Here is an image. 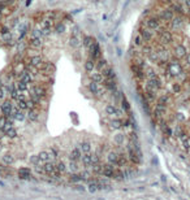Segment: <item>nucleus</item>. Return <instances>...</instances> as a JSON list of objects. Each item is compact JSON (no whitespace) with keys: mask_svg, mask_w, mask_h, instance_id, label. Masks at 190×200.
Returning a JSON list of instances; mask_svg holds the SVG:
<instances>
[{"mask_svg":"<svg viewBox=\"0 0 190 200\" xmlns=\"http://www.w3.org/2000/svg\"><path fill=\"white\" fill-rule=\"evenodd\" d=\"M1 150H3V143H1V140H0V152H1Z\"/></svg>","mask_w":190,"mask_h":200,"instance_id":"obj_53","label":"nucleus"},{"mask_svg":"<svg viewBox=\"0 0 190 200\" xmlns=\"http://www.w3.org/2000/svg\"><path fill=\"white\" fill-rule=\"evenodd\" d=\"M4 136H7V135H5V131H4L3 129H0V140H1V139L4 138Z\"/></svg>","mask_w":190,"mask_h":200,"instance_id":"obj_51","label":"nucleus"},{"mask_svg":"<svg viewBox=\"0 0 190 200\" xmlns=\"http://www.w3.org/2000/svg\"><path fill=\"white\" fill-rule=\"evenodd\" d=\"M30 4H31V0H26V7H29Z\"/></svg>","mask_w":190,"mask_h":200,"instance_id":"obj_52","label":"nucleus"},{"mask_svg":"<svg viewBox=\"0 0 190 200\" xmlns=\"http://www.w3.org/2000/svg\"><path fill=\"white\" fill-rule=\"evenodd\" d=\"M1 1H4V0H0V3H1Z\"/></svg>","mask_w":190,"mask_h":200,"instance_id":"obj_54","label":"nucleus"},{"mask_svg":"<svg viewBox=\"0 0 190 200\" xmlns=\"http://www.w3.org/2000/svg\"><path fill=\"white\" fill-rule=\"evenodd\" d=\"M125 139H126V136H125L124 133H117V134L113 136V142L119 145V147L124 145V143H125Z\"/></svg>","mask_w":190,"mask_h":200,"instance_id":"obj_18","label":"nucleus"},{"mask_svg":"<svg viewBox=\"0 0 190 200\" xmlns=\"http://www.w3.org/2000/svg\"><path fill=\"white\" fill-rule=\"evenodd\" d=\"M95 65H96V62L94 61V60L89 59V60H87V61L85 62V72L87 73V74L93 73V72L95 70Z\"/></svg>","mask_w":190,"mask_h":200,"instance_id":"obj_22","label":"nucleus"},{"mask_svg":"<svg viewBox=\"0 0 190 200\" xmlns=\"http://www.w3.org/2000/svg\"><path fill=\"white\" fill-rule=\"evenodd\" d=\"M0 34H1V35L9 34V27H8V26H0Z\"/></svg>","mask_w":190,"mask_h":200,"instance_id":"obj_47","label":"nucleus"},{"mask_svg":"<svg viewBox=\"0 0 190 200\" xmlns=\"http://www.w3.org/2000/svg\"><path fill=\"white\" fill-rule=\"evenodd\" d=\"M29 162L31 164V165H34V166H38V165H41V159H39V156L38 155H33V156H30L29 157Z\"/></svg>","mask_w":190,"mask_h":200,"instance_id":"obj_34","label":"nucleus"},{"mask_svg":"<svg viewBox=\"0 0 190 200\" xmlns=\"http://www.w3.org/2000/svg\"><path fill=\"white\" fill-rule=\"evenodd\" d=\"M16 105L22 111H29V105H28V99H20L16 101Z\"/></svg>","mask_w":190,"mask_h":200,"instance_id":"obj_29","label":"nucleus"},{"mask_svg":"<svg viewBox=\"0 0 190 200\" xmlns=\"http://www.w3.org/2000/svg\"><path fill=\"white\" fill-rule=\"evenodd\" d=\"M81 161L85 166H91L93 165V155L91 153H83L81 157Z\"/></svg>","mask_w":190,"mask_h":200,"instance_id":"obj_24","label":"nucleus"},{"mask_svg":"<svg viewBox=\"0 0 190 200\" xmlns=\"http://www.w3.org/2000/svg\"><path fill=\"white\" fill-rule=\"evenodd\" d=\"M41 27V30H42V34H43V36H46V35H50L51 34V31H52L53 29H50V27H42V26H39Z\"/></svg>","mask_w":190,"mask_h":200,"instance_id":"obj_43","label":"nucleus"},{"mask_svg":"<svg viewBox=\"0 0 190 200\" xmlns=\"http://www.w3.org/2000/svg\"><path fill=\"white\" fill-rule=\"evenodd\" d=\"M119 152H116V151H111V152H108L107 155V161L110 164H113V165H117V162H119Z\"/></svg>","mask_w":190,"mask_h":200,"instance_id":"obj_15","label":"nucleus"},{"mask_svg":"<svg viewBox=\"0 0 190 200\" xmlns=\"http://www.w3.org/2000/svg\"><path fill=\"white\" fill-rule=\"evenodd\" d=\"M50 152H51V155H52V157H53V159H56V157H59L60 151H59V148H57V147H51V148H50Z\"/></svg>","mask_w":190,"mask_h":200,"instance_id":"obj_42","label":"nucleus"},{"mask_svg":"<svg viewBox=\"0 0 190 200\" xmlns=\"http://www.w3.org/2000/svg\"><path fill=\"white\" fill-rule=\"evenodd\" d=\"M1 160H3V162H4L5 165H12V164L14 162V157L12 156V153H9V152L3 155Z\"/></svg>","mask_w":190,"mask_h":200,"instance_id":"obj_28","label":"nucleus"},{"mask_svg":"<svg viewBox=\"0 0 190 200\" xmlns=\"http://www.w3.org/2000/svg\"><path fill=\"white\" fill-rule=\"evenodd\" d=\"M69 181L70 182H73V183H78L80 181H82L81 179V175H80V173H72L70 174V177H69Z\"/></svg>","mask_w":190,"mask_h":200,"instance_id":"obj_38","label":"nucleus"},{"mask_svg":"<svg viewBox=\"0 0 190 200\" xmlns=\"http://www.w3.org/2000/svg\"><path fill=\"white\" fill-rule=\"evenodd\" d=\"M39 159H41L42 162H47V161H51V160L53 159L52 155H51L50 151H41V152L38 153Z\"/></svg>","mask_w":190,"mask_h":200,"instance_id":"obj_16","label":"nucleus"},{"mask_svg":"<svg viewBox=\"0 0 190 200\" xmlns=\"http://www.w3.org/2000/svg\"><path fill=\"white\" fill-rule=\"evenodd\" d=\"M115 173H116V168H115L113 164L107 162V164H104L103 168H102V174H103L105 178H113Z\"/></svg>","mask_w":190,"mask_h":200,"instance_id":"obj_3","label":"nucleus"},{"mask_svg":"<svg viewBox=\"0 0 190 200\" xmlns=\"http://www.w3.org/2000/svg\"><path fill=\"white\" fill-rule=\"evenodd\" d=\"M4 96H5V90L3 86H0V100L4 99Z\"/></svg>","mask_w":190,"mask_h":200,"instance_id":"obj_49","label":"nucleus"},{"mask_svg":"<svg viewBox=\"0 0 190 200\" xmlns=\"http://www.w3.org/2000/svg\"><path fill=\"white\" fill-rule=\"evenodd\" d=\"M103 86L107 89V91H110L111 94L117 91V83H116V79H113V78H104Z\"/></svg>","mask_w":190,"mask_h":200,"instance_id":"obj_8","label":"nucleus"},{"mask_svg":"<svg viewBox=\"0 0 190 200\" xmlns=\"http://www.w3.org/2000/svg\"><path fill=\"white\" fill-rule=\"evenodd\" d=\"M39 70H41V73H47V74H51V72H53V65H51L50 62L44 61L41 66H39Z\"/></svg>","mask_w":190,"mask_h":200,"instance_id":"obj_23","label":"nucleus"},{"mask_svg":"<svg viewBox=\"0 0 190 200\" xmlns=\"http://www.w3.org/2000/svg\"><path fill=\"white\" fill-rule=\"evenodd\" d=\"M38 51L39 50H37V48H30V50H28V56H37V55H39Z\"/></svg>","mask_w":190,"mask_h":200,"instance_id":"obj_44","label":"nucleus"},{"mask_svg":"<svg viewBox=\"0 0 190 200\" xmlns=\"http://www.w3.org/2000/svg\"><path fill=\"white\" fill-rule=\"evenodd\" d=\"M89 59H91V60H94V61H98L99 59L102 57V50H100V45H99V43L98 42H94L93 43V45L89 48Z\"/></svg>","mask_w":190,"mask_h":200,"instance_id":"obj_1","label":"nucleus"},{"mask_svg":"<svg viewBox=\"0 0 190 200\" xmlns=\"http://www.w3.org/2000/svg\"><path fill=\"white\" fill-rule=\"evenodd\" d=\"M95 42V39L93 38V36H90V35H85L82 38V45H83V48H86V50H89L90 47L93 45V43Z\"/></svg>","mask_w":190,"mask_h":200,"instance_id":"obj_20","label":"nucleus"},{"mask_svg":"<svg viewBox=\"0 0 190 200\" xmlns=\"http://www.w3.org/2000/svg\"><path fill=\"white\" fill-rule=\"evenodd\" d=\"M13 84H14V87L20 91V92H28V91H29V87H28L29 84L25 83V82H22V81H20V79H16L13 82Z\"/></svg>","mask_w":190,"mask_h":200,"instance_id":"obj_14","label":"nucleus"},{"mask_svg":"<svg viewBox=\"0 0 190 200\" xmlns=\"http://www.w3.org/2000/svg\"><path fill=\"white\" fill-rule=\"evenodd\" d=\"M78 173H80V175H81V179H82V181H89V179H91V172H90V170H87V169H86V170H82V172H78Z\"/></svg>","mask_w":190,"mask_h":200,"instance_id":"obj_35","label":"nucleus"},{"mask_svg":"<svg viewBox=\"0 0 190 200\" xmlns=\"http://www.w3.org/2000/svg\"><path fill=\"white\" fill-rule=\"evenodd\" d=\"M55 31L57 33V34H63V33L67 30V26H65V23H61V22H59V23H56L55 25Z\"/></svg>","mask_w":190,"mask_h":200,"instance_id":"obj_36","label":"nucleus"},{"mask_svg":"<svg viewBox=\"0 0 190 200\" xmlns=\"http://www.w3.org/2000/svg\"><path fill=\"white\" fill-rule=\"evenodd\" d=\"M12 120H16V121H20V122H22L23 120L26 118V113L25 111H22V109H20L19 107H13V111H12V116L9 117Z\"/></svg>","mask_w":190,"mask_h":200,"instance_id":"obj_5","label":"nucleus"},{"mask_svg":"<svg viewBox=\"0 0 190 200\" xmlns=\"http://www.w3.org/2000/svg\"><path fill=\"white\" fill-rule=\"evenodd\" d=\"M108 66V62H107V60L104 59V57H100V59L98 60V61H96V65H95V69L98 72H102L104 68H107Z\"/></svg>","mask_w":190,"mask_h":200,"instance_id":"obj_26","label":"nucleus"},{"mask_svg":"<svg viewBox=\"0 0 190 200\" xmlns=\"http://www.w3.org/2000/svg\"><path fill=\"white\" fill-rule=\"evenodd\" d=\"M104 112H105V114H107L108 117H111V118H121L122 117V111H120V109L117 108L116 105H113V104L105 105Z\"/></svg>","mask_w":190,"mask_h":200,"instance_id":"obj_2","label":"nucleus"},{"mask_svg":"<svg viewBox=\"0 0 190 200\" xmlns=\"http://www.w3.org/2000/svg\"><path fill=\"white\" fill-rule=\"evenodd\" d=\"M80 148H81V151H82L83 153H91V150H93V147H91V144H90V142H87V140L82 142V143H81V145H80Z\"/></svg>","mask_w":190,"mask_h":200,"instance_id":"obj_27","label":"nucleus"},{"mask_svg":"<svg viewBox=\"0 0 190 200\" xmlns=\"http://www.w3.org/2000/svg\"><path fill=\"white\" fill-rule=\"evenodd\" d=\"M108 129H111V130H121V129H124L122 118H111L110 123H108Z\"/></svg>","mask_w":190,"mask_h":200,"instance_id":"obj_9","label":"nucleus"},{"mask_svg":"<svg viewBox=\"0 0 190 200\" xmlns=\"http://www.w3.org/2000/svg\"><path fill=\"white\" fill-rule=\"evenodd\" d=\"M4 131H5V135H7L9 139H14L17 136V130H16V127H14V126H12V127H9V129L4 130Z\"/></svg>","mask_w":190,"mask_h":200,"instance_id":"obj_30","label":"nucleus"},{"mask_svg":"<svg viewBox=\"0 0 190 200\" xmlns=\"http://www.w3.org/2000/svg\"><path fill=\"white\" fill-rule=\"evenodd\" d=\"M56 170L59 173H65L67 172V164H65L64 161H57L56 162Z\"/></svg>","mask_w":190,"mask_h":200,"instance_id":"obj_33","label":"nucleus"},{"mask_svg":"<svg viewBox=\"0 0 190 200\" xmlns=\"http://www.w3.org/2000/svg\"><path fill=\"white\" fill-rule=\"evenodd\" d=\"M95 164H100V156H98L96 153H93V165Z\"/></svg>","mask_w":190,"mask_h":200,"instance_id":"obj_45","label":"nucleus"},{"mask_svg":"<svg viewBox=\"0 0 190 200\" xmlns=\"http://www.w3.org/2000/svg\"><path fill=\"white\" fill-rule=\"evenodd\" d=\"M17 79L25 82V83H28V84H33V83H34V75H33L31 73L28 72V70L25 69V70H23V72L19 75V78H17Z\"/></svg>","mask_w":190,"mask_h":200,"instance_id":"obj_10","label":"nucleus"},{"mask_svg":"<svg viewBox=\"0 0 190 200\" xmlns=\"http://www.w3.org/2000/svg\"><path fill=\"white\" fill-rule=\"evenodd\" d=\"M28 43L30 45V48H37L41 51L43 47V38H38V36H29Z\"/></svg>","mask_w":190,"mask_h":200,"instance_id":"obj_7","label":"nucleus"},{"mask_svg":"<svg viewBox=\"0 0 190 200\" xmlns=\"http://www.w3.org/2000/svg\"><path fill=\"white\" fill-rule=\"evenodd\" d=\"M102 73H103V75L105 78H113V79H116V74H115L113 68H111L110 65H108L107 68H104L103 70H102Z\"/></svg>","mask_w":190,"mask_h":200,"instance_id":"obj_25","label":"nucleus"},{"mask_svg":"<svg viewBox=\"0 0 190 200\" xmlns=\"http://www.w3.org/2000/svg\"><path fill=\"white\" fill-rule=\"evenodd\" d=\"M43 169H44V173H46V174L52 175L53 173L56 172V164H53L52 161H47V162H44Z\"/></svg>","mask_w":190,"mask_h":200,"instance_id":"obj_13","label":"nucleus"},{"mask_svg":"<svg viewBox=\"0 0 190 200\" xmlns=\"http://www.w3.org/2000/svg\"><path fill=\"white\" fill-rule=\"evenodd\" d=\"M7 120L8 118L5 116H0V129H4L5 123H7Z\"/></svg>","mask_w":190,"mask_h":200,"instance_id":"obj_46","label":"nucleus"},{"mask_svg":"<svg viewBox=\"0 0 190 200\" xmlns=\"http://www.w3.org/2000/svg\"><path fill=\"white\" fill-rule=\"evenodd\" d=\"M19 177L21 179H30L31 178V170L29 168H21L19 170Z\"/></svg>","mask_w":190,"mask_h":200,"instance_id":"obj_17","label":"nucleus"},{"mask_svg":"<svg viewBox=\"0 0 190 200\" xmlns=\"http://www.w3.org/2000/svg\"><path fill=\"white\" fill-rule=\"evenodd\" d=\"M26 117L30 122H37L39 120V111L38 109H29L28 113H26Z\"/></svg>","mask_w":190,"mask_h":200,"instance_id":"obj_12","label":"nucleus"},{"mask_svg":"<svg viewBox=\"0 0 190 200\" xmlns=\"http://www.w3.org/2000/svg\"><path fill=\"white\" fill-rule=\"evenodd\" d=\"M93 166V173L94 174H102V168H103V165L102 164H95V165H91Z\"/></svg>","mask_w":190,"mask_h":200,"instance_id":"obj_39","label":"nucleus"},{"mask_svg":"<svg viewBox=\"0 0 190 200\" xmlns=\"http://www.w3.org/2000/svg\"><path fill=\"white\" fill-rule=\"evenodd\" d=\"M35 172L38 173V174H43L44 173V169H43V166H35Z\"/></svg>","mask_w":190,"mask_h":200,"instance_id":"obj_48","label":"nucleus"},{"mask_svg":"<svg viewBox=\"0 0 190 200\" xmlns=\"http://www.w3.org/2000/svg\"><path fill=\"white\" fill-rule=\"evenodd\" d=\"M44 16V13L43 12H37V13H34L33 14V20L35 21V22H38V23H41L42 22V20H43V17Z\"/></svg>","mask_w":190,"mask_h":200,"instance_id":"obj_37","label":"nucleus"},{"mask_svg":"<svg viewBox=\"0 0 190 200\" xmlns=\"http://www.w3.org/2000/svg\"><path fill=\"white\" fill-rule=\"evenodd\" d=\"M47 17H48V18H52V20L56 21L57 18L60 17V13H59L57 11H51V12H48V13H47Z\"/></svg>","mask_w":190,"mask_h":200,"instance_id":"obj_41","label":"nucleus"},{"mask_svg":"<svg viewBox=\"0 0 190 200\" xmlns=\"http://www.w3.org/2000/svg\"><path fill=\"white\" fill-rule=\"evenodd\" d=\"M69 45L72 48H77L80 45V39H78L77 35H70V38H69Z\"/></svg>","mask_w":190,"mask_h":200,"instance_id":"obj_32","label":"nucleus"},{"mask_svg":"<svg viewBox=\"0 0 190 200\" xmlns=\"http://www.w3.org/2000/svg\"><path fill=\"white\" fill-rule=\"evenodd\" d=\"M81 157H82V151H81V148H73L70 152V160H73V161H80Z\"/></svg>","mask_w":190,"mask_h":200,"instance_id":"obj_19","label":"nucleus"},{"mask_svg":"<svg viewBox=\"0 0 190 200\" xmlns=\"http://www.w3.org/2000/svg\"><path fill=\"white\" fill-rule=\"evenodd\" d=\"M89 78H90V81H93V82H96V83H99V84H103V82H104V75H103V73L102 72H98V70H94L93 73H90L89 74Z\"/></svg>","mask_w":190,"mask_h":200,"instance_id":"obj_11","label":"nucleus"},{"mask_svg":"<svg viewBox=\"0 0 190 200\" xmlns=\"http://www.w3.org/2000/svg\"><path fill=\"white\" fill-rule=\"evenodd\" d=\"M69 170H70V173H78L77 161H73V160H70V164H69Z\"/></svg>","mask_w":190,"mask_h":200,"instance_id":"obj_40","label":"nucleus"},{"mask_svg":"<svg viewBox=\"0 0 190 200\" xmlns=\"http://www.w3.org/2000/svg\"><path fill=\"white\" fill-rule=\"evenodd\" d=\"M78 33H80V29H78V26H74L73 29H72V35H77Z\"/></svg>","mask_w":190,"mask_h":200,"instance_id":"obj_50","label":"nucleus"},{"mask_svg":"<svg viewBox=\"0 0 190 200\" xmlns=\"http://www.w3.org/2000/svg\"><path fill=\"white\" fill-rule=\"evenodd\" d=\"M121 107H122V111L125 112V113H130V104H129V101L126 100L125 95H124L122 99H121Z\"/></svg>","mask_w":190,"mask_h":200,"instance_id":"obj_31","label":"nucleus"},{"mask_svg":"<svg viewBox=\"0 0 190 200\" xmlns=\"http://www.w3.org/2000/svg\"><path fill=\"white\" fill-rule=\"evenodd\" d=\"M87 89H89V91L93 94V95H96L98 94V91L100 90V84L99 83H96V82H93V81H90V83L87 84Z\"/></svg>","mask_w":190,"mask_h":200,"instance_id":"obj_21","label":"nucleus"},{"mask_svg":"<svg viewBox=\"0 0 190 200\" xmlns=\"http://www.w3.org/2000/svg\"><path fill=\"white\" fill-rule=\"evenodd\" d=\"M12 111H13V104H12V101L9 99L4 100V101H3V104H1V113H3V116L9 118L12 116Z\"/></svg>","mask_w":190,"mask_h":200,"instance_id":"obj_4","label":"nucleus"},{"mask_svg":"<svg viewBox=\"0 0 190 200\" xmlns=\"http://www.w3.org/2000/svg\"><path fill=\"white\" fill-rule=\"evenodd\" d=\"M25 61H26V64H30V65L39 68V66L44 62V60H43V56H42V55H37V56H28Z\"/></svg>","mask_w":190,"mask_h":200,"instance_id":"obj_6","label":"nucleus"}]
</instances>
